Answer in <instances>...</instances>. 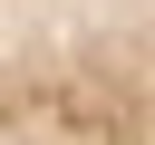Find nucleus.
<instances>
[{"label": "nucleus", "mask_w": 155, "mask_h": 145, "mask_svg": "<svg viewBox=\"0 0 155 145\" xmlns=\"http://www.w3.org/2000/svg\"><path fill=\"white\" fill-rule=\"evenodd\" d=\"M0 145H155V0H0Z\"/></svg>", "instance_id": "obj_1"}]
</instances>
